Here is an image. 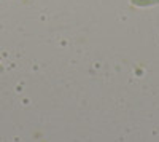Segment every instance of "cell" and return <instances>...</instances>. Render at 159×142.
<instances>
[{
    "instance_id": "obj_1",
    "label": "cell",
    "mask_w": 159,
    "mask_h": 142,
    "mask_svg": "<svg viewBox=\"0 0 159 142\" xmlns=\"http://www.w3.org/2000/svg\"><path fill=\"white\" fill-rule=\"evenodd\" d=\"M130 2L135 7H151V5L159 3V0H130Z\"/></svg>"
}]
</instances>
